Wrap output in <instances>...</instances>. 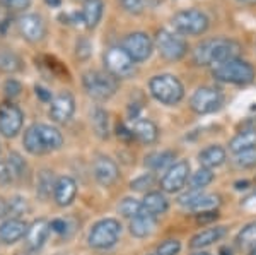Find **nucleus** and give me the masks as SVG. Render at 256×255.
<instances>
[{
    "instance_id": "nucleus-1",
    "label": "nucleus",
    "mask_w": 256,
    "mask_h": 255,
    "mask_svg": "<svg viewBox=\"0 0 256 255\" xmlns=\"http://www.w3.org/2000/svg\"><path fill=\"white\" fill-rule=\"evenodd\" d=\"M241 52V43L234 38H207L192 50V62L196 67H214L222 62L238 59Z\"/></svg>"
},
{
    "instance_id": "nucleus-2",
    "label": "nucleus",
    "mask_w": 256,
    "mask_h": 255,
    "mask_svg": "<svg viewBox=\"0 0 256 255\" xmlns=\"http://www.w3.org/2000/svg\"><path fill=\"white\" fill-rule=\"evenodd\" d=\"M22 144L24 149L34 156L48 154L52 151H58L64 146V135L53 125L32 123L24 132Z\"/></svg>"
},
{
    "instance_id": "nucleus-3",
    "label": "nucleus",
    "mask_w": 256,
    "mask_h": 255,
    "mask_svg": "<svg viewBox=\"0 0 256 255\" xmlns=\"http://www.w3.org/2000/svg\"><path fill=\"white\" fill-rule=\"evenodd\" d=\"M212 76L216 81L226 82V84L248 86L254 82L256 69L253 67V64H250L248 60H242L241 57H238V59H230L218 65H214Z\"/></svg>"
},
{
    "instance_id": "nucleus-4",
    "label": "nucleus",
    "mask_w": 256,
    "mask_h": 255,
    "mask_svg": "<svg viewBox=\"0 0 256 255\" xmlns=\"http://www.w3.org/2000/svg\"><path fill=\"white\" fill-rule=\"evenodd\" d=\"M148 91L156 101L166 106H174L184 98V86L174 74H158L150 77Z\"/></svg>"
},
{
    "instance_id": "nucleus-5",
    "label": "nucleus",
    "mask_w": 256,
    "mask_h": 255,
    "mask_svg": "<svg viewBox=\"0 0 256 255\" xmlns=\"http://www.w3.org/2000/svg\"><path fill=\"white\" fill-rule=\"evenodd\" d=\"M171 28L180 36H202L208 31L210 18L202 9H183L171 18Z\"/></svg>"
},
{
    "instance_id": "nucleus-6",
    "label": "nucleus",
    "mask_w": 256,
    "mask_h": 255,
    "mask_svg": "<svg viewBox=\"0 0 256 255\" xmlns=\"http://www.w3.org/2000/svg\"><path fill=\"white\" fill-rule=\"evenodd\" d=\"M82 86L96 101H108L118 91V79L104 71H88L82 74Z\"/></svg>"
},
{
    "instance_id": "nucleus-7",
    "label": "nucleus",
    "mask_w": 256,
    "mask_h": 255,
    "mask_svg": "<svg viewBox=\"0 0 256 255\" xmlns=\"http://www.w3.org/2000/svg\"><path fill=\"white\" fill-rule=\"evenodd\" d=\"M102 60H104L106 72H110L111 76L116 77L118 81L130 79V77H134L135 72H137V62L128 55L122 45L110 47L108 50L104 52Z\"/></svg>"
},
{
    "instance_id": "nucleus-8",
    "label": "nucleus",
    "mask_w": 256,
    "mask_h": 255,
    "mask_svg": "<svg viewBox=\"0 0 256 255\" xmlns=\"http://www.w3.org/2000/svg\"><path fill=\"white\" fill-rule=\"evenodd\" d=\"M154 47L166 62H180L188 55L190 47L178 33L169 30H159L156 33Z\"/></svg>"
},
{
    "instance_id": "nucleus-9",
    "label": "nucleus",
    "mask_w": 256,
    "mask_h": 255,
    "mask_svg": "<svg viewBox=\"0 0 256 255\" xmlns=\"http://www.w3.org/2000/svg\"><path fill=\"white\" fill-rule=\"evenodd\" d=\"M122 236V224L118 219L106 217V219L98 221L89 231V245L98 250H106L116 245V241Z\"/></svg>"
},
{
    "instance_id": "nucleus-10",
    "label": "nucleus",
    "mask_w": 256,
    "mask_h": 255,
    "mask_svg": "<svg viewBox=\"0 0 256 255\" xmlns=\"http://www.w3.org/2000/svg\"><path fill=\"white\" fill-rule=\"evenodd\" d=\"M224 105V94L212 86H202L196 88L190 96V108L196 115L216 113Z\"/></svg>"
},
{
    "instance_id": "nucleus-11",
    "label": "nucleus",
    "mask_w": 256,
    "mask_h": 255,
    "mask_svg": "<svg viewBox=\"0 0 256 255\" xmlns=\"http://www.w3.org/2000/svg\"><path fill=\"white\" fill-rule=\"evenodd\" d=\"M122 47L125 48L128 55L132 57L137 64L140 62H146L152 57L156 47H154V40L144 31H134L128 33L125 38L122 40Z\"/></svg>"
},
{
    "instance_id": "nucleus-12",
    "label": "nucleus",
    "mask_w": 256,
    "mask_h": 255,
    "mask_svg": "<svg viewBox=\"0 0 256 255\" xmlns=\"http://www.w3.org/2000/svg\"><path fill=\"white\" fill-rule=\"evenodd\" d=\"M190 175H192V168L186 159L172 163L160 178V190L166 194H176V192L183 190L190 180Z\"/></svg>"
},
{
    "instance_id": "nucleus-13",
    "label": "nucleus",
    "mask_w": 256,
    "mask_h": 255,
    "mask_svg": "<svg viewBox=\"0 0 256 255\" xmlns=\"http://www.w3.org/2000/svg\"><path fill=\"white\" fill-rule=\"evenodd\" d=\"M24 123V115L20 108L12 101L0 103V134L7 139L16 137Z\"/></svg>"
},
{
    "instance_id": "nucleus-14",
    "label": "nucleus",
    "mask_w": 256,
    "mask_h": 255,
    "mask_svg": "<svg viewBox=\"0 0 256 255\" xmlns=\"http://www.w3.org/2000/svg\"><path fill=\"white\" fill-rule=\"evenodd\" d=\"M18 31L28 43H40L46 36V23L38 14H22L18 18Z\"/></svg>"
},
{
    "instance_id": "nucleus-15",
    "label": "nucleus",
    "mask_w": 256,
    "mask_h": 255,
    "mask_svg": "<svg viewBox=\"0 0 256 255\" xmlns=\"http://www.w3.org/2000/svg\"><path fill=\"white\" fill-rule=\"evenodd\" d=\"M178 204L188 211H210L218 204V195L207 194L204 190H188L186 194L178 197Z\"/></svg>"
},
{
    "instance_id": "nucleus-16",
    "label": "nucleus",
    "mask_w": 256,
    "mask_h": 255,
    "mask_svg": "<svg viewBox=\"0 0 256 255\" xmlns=\"http://www.w3.org/2000/svg\"><path fill=\"white\" fill-rule=\"evenodd\" d=\"M76 112V98L70 91H60L50 101V117L56 123H67Z\"/></svg>"
},
{
    "instance_id": "nucleus-17",
    "label": "nucleus",
    "mask_w": 256,
    "mask_h": 255,
    "mask_svg": "<svg viewBox=\"0 0 256 255\" xmlns=\"http://www.w3.org/2000/svg\"><path fill=\"white\" fill-rule=\"evenodd\" d=\"M92 175L96 182L102 187H111L120 176V168L114 159L108 156H98L92 163Z\"/></svg>"
},
{
    "instance_id": "nucleus-18",
    "label": "nucleus",
    "mask_w": 256,
    "mask_h": 255,
    "mask_svg": "<svg viewBox=\"0 0 256 255\" xmlns=\"http://www.w3.org/2000/svg\"><path fill=\"white\" fill-rule=\"evenodd\" d=\"M50 223L46 219H36L32 221L31 226L28 228V233H26V250L31 253L38 252V250H41V246L44 245V241H46V238L50 235Z\"/></svg>"
},
{
    "instance_id": "nucleus-19",
    "label": "nucleus",
    "mask_w": 256,
    "mask_h": 255,
    "mask_svg": "<svg viewBox=\"0 0 256 255\" xmlns=\"http://www.w3.org/2000/svg\"><path fill=\"white\" fill-rule=\"evenodd\" d=\"M28 228L30 226L26 224L24 219H19V217H9L6 219L2 224H0V241L6 245H12L16 241L22 240L28 233Z\"/></svg>"
},
{
    "instance_id": "nucleus-20",
    "label": "nucleus",
    "mask_w": 256,
    "mask_h": 255,
    "mask_svg": "<svg viewBox=\"0 0 256 255\" xmlns=\"http://www.w3.org/2000/svg\"><path fill=\"white\" fill-rule=\"evenodd\" d=\"M130 130L134 137L142 144H154L159 137V129L152 120L142 117H134L130 123Z\"/></svg>"
},
{
    "instance_id": "nucleus-21",
    "label": "nucleus",
    "mask_w": 256,
    "mask_h": 255,
    "mask_svg": "<svg viewBox=\"0 0 256 255\" xmlns=\"http://www.w3.org/2000/svg\"><path fill=\"white\" fill-rule=\"evenodd\" d=\"M77 195V183L72 176H60L56 178L55 188H53V200L60 207H67L74 202Z\"/></svg>"
},
{
    "instance_id": "nucleus-22",
    "label": "nucleus",
    "mask_w": 256,
    "mask_h": 255,
    "mask_svg": "<svg viewBox=\"0 0 256 255\" xmlns=\"http://www.w3.org/2000/svg\"><path fill=\"white\" fill-rule=\"evenodd\" d=\"M227 229L226 226H210V228H205L202 231H198L196 235L192 236L190 240V248L193 250H202L205 246H210L217 241H220L222 238L226 236Z\"/></svg>"
},
{
    "instance_id": "nucleus-23",
    "label": "nucleus",
    "mask_w": 256,
    "mask_h": 255,
    "mask_svg": "<svg viewBox=\"0 0 256 255\" xmlns=\"http://www.w3.org/2000/svg\"><path fill=\"white\" fill-rule=\"evenodd\" d=\"M102 12H104V2L102 0H84L80 11V21L88 30H94L101 23Z\"/></svg>"
},
{
    "instance_id": "nucleus-24",
    "label": "nucleus",
    "mask_w": 256,
    "mask_h": 255,
    "mask_svg": "<svg viewBox=\"0 0 256 255\" xmlns=\"http://www.w3.org/2000/svg\"><path fill=\"white\" fill-rule=\"evenodd\" d=\"M227 159V153L222 146L218 144H210L205 149H202L198 153V163L204 168H208V170H214V168H218L226 163Z\"/></svg>"
},
{
    "instance_id": "nucleus-25",
    "label": "nucleus",
    "mask_w": 256,
    "mask_h": 255,
    "mask_svg": "<svg viewBox=\"0 0 256 255\" xmlns=\"http://www.w3.org/2000/svg\"><path fill=\"white\" fill-rule=\"evenodd\" d=\"M168 209H169V202L162 192H147L146 197L142 199V211L146 214L158 217L160 214H164Z\"/></svg>"
},
{
    "instance_id": "nucleus-26",
    "label": "nucleus",
    "mask_w": 256,
    "mask_h": 255,
    "mask_svg": "<svg viewBox=\"0 0 256 255\" xmlns=\"http://www.w3.org/2000/svg\"><path fill=\"white\" fill-rule=\"evenodd\" d=\"M156 228V217L150 214H142L135 216L134 219H130V235L135 238H146L148 235H152Z\"/></svg>"
},
{
    "instance_id": "nucleus-27",
    "label": "nucleus",
    "mask_w": 256,
    "mask_h": 255,
    "mask_svg": "<svg viewBox=\"0 0 256 255\" xmlns=\"http://www.w3.org/2000/svg\"><path fill=\"white\" fill-rule=\"evenodd\" d=\"M251 147H256V129H244L229 141V151L232 154L251 149Z\"/></svg>"
},
{
    "instance_id": "nucleus-28",
    "label": "nucleus",
    "mask_w": 256,
    "mask_h": 255,
    "mask_svg": "<svg viewBox=\"0 0 256 255\" xmlns=\"http://www.w3.org/2000/svg\"><path fill=\"white\" fill-rule=\"evenodd\" d=\"M90 123H92V130L99 139H108L110 137V115L104 108L96 106L90 112Z\"/></svg>"
},
{
    "instance_id": "nucleus-29",
    "label": "nucleus",
    "mask_w": 256,
    "mask_h": 255,
    "mask_svg": "<svg viewBox=\"0 0 256 255\" xmlns=\"http://www.w3.org/2000/svg\"><path fill=\"white\" fill-rule=\"evenodd\" d=\"M22 69V60L18 53H14L9 48L0 50V72L4 74H16Z\"/></svg>"
},
{
    "instance_id": "nucleus-30",
    "label": "nucleus",
    "mask_w": 256,
    "mask_h": 255,
    "mask_svg": "<svg viewBox=\"0 0 256 255\" xmlns=\"http://www.w3.org/2000/svg\"><path fill=\"white\" fill-rule=\"evenodd\" d=\"M172 163H174V153L172 151H158V153H152L146 158V166L156 171L169 168Z\"/></svg>"
},
{
    "instance_id": "nucleus-31",
    "label": "nucleus",
    "mask_w": 256,
    "mask_h": 255,
    "mask_svg": "<svg viewBox=\"0 0 256 255\" xmlns=\"http://www.w3.org/2000/svg\"><path fill=\"white\" fill-rule=\"evenodd\" d=\"M214 178H216V175L212 173V170L202 166L200 170H196L195 173L190 175L188 187L190 190H204L205 187H208L214 182Z\"/></svg>"
},
{
    "instance_id": "nucleus-32",
    "label": "nucleus",
    "mask_w": 256,
    "mask_h": 255,
    "mask_svg": "<svg viewBox=\"0 0 256 255\" xmlns=\"http://www.w3.org/2000/svg\"><path fill=\"white\" fill-rule=\"evenodd\" d=\"M55 183H56V180H55V176H53V171L41 170L38 173V187H36V194H38L43 200H46L48 197L53 194Z\"/></svg>"
},
{
    "instance_id": "nucleus-33",
    "label": "nucleus",
    "mask_w": 256,
    "mask_h": 255,
    "mask_svg": "<svg viewBox=\"0 0 256 255\" xmlns=\"http://www.w3.org/2000/svg\"><path fill=\"white\" fill-rule=\"evenodd\" d=\"M7 161H9V166L12 170V175H14L16 182H24V180L30 178V166H28V163L20 158V154L10 153L9 158H7Z\"/></svg>"
},
{
    "instance_id": "nucleus-34",
    "label": "nucleus",
    "mask_w": 256,
    "mask_h": 255,
    "mask_svg": "<svg viewBox=\"0 0 256 255\" xmlns=\"http://www.w3.org/2000/svg\"><path fill=\"white\" fill-rule=\"evenodd\" d=\"M236 243L241 246V248H253L256 246V221L253 223H248L246 226H242L239 229L238 236H236Z\"/></svg>"
},
{
    "instance_id": "nucleus-35",
    "label": "nucleus",
    "mask_w": 256,
    "mask_h": 255,
    "mask_svg": "<svg viewBox=\"0 0 256 255\" xmlns=\"http://www.w3.org/2000/svg\"><path fill=\"white\" fill-rule=\"evenodd\" d=\"M118 211L123 217H128V219H134L135 216H138L144 212L142 211V202L137 199H134V197H126V199H123L118 205Z\"/></svg>"
},
{
    "instance_id": "nucleus-36",
    "label": "nucleus",
    "mask_w": 256,
    "mask_h": 255,
    "mask_svg": "<svg viewBox=\"0 0 256 255\" xmlns=\"http://www.w3.org/2000/svg\"><path fill=\"white\" fill-rule=\"evenodd\" d=\"M234 163H236L238 168H242V170H250V168L256 166V147H251V149L241 151V153L234 154Z\"/></svg>"
},
{
    "instance_id": "nucleus-37",
    "label": "nucleus",
    "mask_w": 256,
    "mask_h": 255,
    "mask_svg": "<svg viewBox=\"0 0 256 255\" xmlns=\"http://www.w3.org/2000/svg\"><path fill=\"white\" fill-rule=\"evenodd\" d=\"M30 211V205H28V200L24 197H12L9 200V214H12L14 217H19L24 214V212Z\"/></svg>"
},
{
    "instance_id": "nucleus-38",
    "label": "nucleus",
    "mask_w": 256,
    "mask_h": 255,
    "mask_svg": "<svg viewBox=\"0 0 256 255\" xmlns=\"http://www.w3.org/2000/svg\"><path fill=\"white\" fill-rule=\"evenodd\" d=\"M180 252H181V241L174 240V238L164 240L162 243L158 246V250H156L158 255H178Z\"/></svg>"
},
{
    "instance_id": "nucleus-39",
    "label": "nucleus",
    "mask_w": 256,
    "mask_h": 255,
    "mask_svg": "<svg viewBox=\"0 0 256 255\" xmlns=\"http://www.w3.org/2000/svg\"><path fill=\"white\" fill-rule=\"evenodd\" d=\"M152 185H154V175L144 173V175L137 176L135 180H132L130 188L132 190H137V192H144V190H148Z\"/></svg>"
},
{
    "instance_id": "nucleus-40",
    "label": "nucleus",
    "mask_w": 256,
    "mask_h": 255,
    "mask_svg": "<svg viewBox=\"0 0 256 255\" xmlns=\"http://www.w3.org/2000/svg\"><path fill=\"white\" fill-rule=\"evenodd\" d=\"M118 2L123 11L134 16L142 14L144 9H146V0H118Z\"/></svg>"
},
{
    "instance_id": "nucleus-41",
    "label": "nucleus",
    "mask_w": 256,
    "mask_h": 255,
    "mask_svg": "<svg viewBox=\"0 0 256 255\" xmlns=\"http://www.w3.org/2000/svg\"><path fill=\"white\" fill-rule=\"evenodd\" d=\"M92 53V45L89 43V40L80 38L77 41V47H76V57L79 60H88Z\"/></svg>"
},
{
    "instance_id": "nucleus-42",
    "label": "nucleus",
    "mask_w": 256,
    "mask_h": 255,
    "mask_svg": "<svg viewBox=\"0 0 256 255\" xmlns=\"http://www.w3.org/2000/svg\"><path fill=\"white\" fill-rule=\"evenodd\" d=\"M20 91H22V84H20L19 81H16V79H7L6 82H4V93H6V96L7 98H18Z\"/></svg>"
},
{
    "instance_id": "nucleus-43",
    "label": "nucleus",
    "mask_w": 256,
    "mask_h": 255,
    "mask_svg": "<svg viewBox=\"0 0 256 255\" xmlns=\"http://www.w3.org/2000/svg\"><path fill=\"white\" fill-rule=\"evenodd\" d=\"M12 182H16V180L9 166V161H0V185L7 187V185H10Z\"/></svg>"
},
{
    "instance_id": "nucleus-44",
    "label": "nucleus",
    "mask_w": 256,
    "mask_h": 255,
    "mask_svg": "<svg viewBox=\"0 0 256 255\" xmlns=\"http://www.w3.org/2000/svg\"><path fill=\"white\" fill-rule=\"evenodd\" d=\"M4 7L10 11H26L30 9L32 0H0Z\"/></svg>"
},
{
    "instance_id": "nucleus-45",
    "label": "nucleus",
    "mask_w": 256,
    "mask_h": 255,
    "mask_svg": "<svg viewBox=\"0 0 256 255\" xmlns=\"http://www.w3.org/2000/svg\"><path fill=\"white\" fill-rule=\"evenodd\" d=\"M50 228H52V231L58 233V235H65V231H67V221L53 219L52 223H50Z\"/></svg>"
},
{
    "instance_id": "nucleus-46",
    "label": "nucleus",
    "mask_w": 256,
    "mask_h": 255,
    "mask_svg": "<svg viewBox=\"0 0 256 255\" xmlns=\"http://www.w3.org/2000/svg\"><path fill=\"white\" fill-rule=\"evenodd\" d=\"M217 216H218V212L217 211H202L200 214L196 216V221L198 223H208V221H214V219H217Z\"/></svg>"
},
{
    "instance_id": "nucleus-47",
    "label": "nucleus",
    "mask_w": 256,
    "mask_h": 255,
    "mask_svg": "<svg viewBox=\"0 0 256 255\" xmlns=\"http://www.w3.org/2000/svg\"><path fill=\"white\" fill-rule=\"evenodd\" d=\"M116 135L122 139H125V141H130V139H135L134 134H132L130 127H126L125 123H120V125L116 127Z\"/></svg>"
},
{
    "instance_id": "nucleus-48",
    "label": "nucleus",
    "mask_w": 256,
    "mask_h": 255,
    "mask_svg": "<svg viewBox=\"0 0 256 255\" xmlns=\"http://www.w3.org/2000/svg\"><path fill=\"white\" fill-rule=\"evenodd\" d=\"M34 93L41 101H52L53 100L52 93H50L46 88H43V86H34Z\"/></svg>"
},
{
    "instance_id": "nucleus-49",
    "label": "nucleus",
    "mask_w": 256,
    "mask_h": 255,
    "mask_svg": "<svg viewBox=\"0 0 256 255\" xmlns=\"http://www.w3.org/2000/svg\"><path fill=\"white\" fill-rule=\"evenodd\" d=\"M9 214V202L7 200H4L2 197H0V217L7 216Z\"/></svg>"
},
{
    "instance_id": "nucleus-50",
    "label": "nucleus",
    "mask_w": 256,
    "mask_h": 255,
    "mask_svg": "<svg viewBox=\"0 0 256 255\" xmlns=\"http://www.w3.org/2000/svg\"><path fill=\"white\" fill-rule=\"evenodd\" d=\"M60 2H62V0H46V4H48V6H52V7H58Z\"/></svg>"
},
{
    "instance_id": "nucleus-51",
    "label": "nucleus",
    "mask_w": 256,
    "mask_h": 255,
    "mask_svg": "<svg viewBox=\"0 0 256 255\" xmlns=\"http://www.w3.org/2000/svg\"><path fill=\"white\" fill-rule=\"evenodd\" d=\"M238 2H241V4H248V6H254L256 0H238Z\"/></svg>"
},
{
    "instance_id": "nucleus-52",
    "label": "nucleus",
    "mask_w": 256,
    "mask_h": 255,
    "mask_svg": "<svg viewBox=\"0 0 256 255\" xmlns=\"http://www.w3.org/2000/svg\"><path fill=\"white\" fill-rule=\"evenodd\" d=\"M250 255H256V246H253V248H251V252H250Z\"/></svg>"
},
{
    "instance_id": "nucleus-53",
    "label": "nucleus",
    "mask_w": 256,
    "mask_h": 255,
    "mask_svg": "<svg viewBox=\"0 0 256 255\" xmlns=\"http://www.w3.org/2000/svg\"><path fill=\"white\" fill-rule=\"evenodd\" d=\"M193 255H210V253H207V252H198V253H193Z\"/></svg>"
},
{
    "instance_id": "nucleus-54",
    "label": "nucleus",
    "mask_w": 256,
    "mask_h": 255,
    "mask_svg": "<svg viewBox=\"0 0 256 255\" xmlns=\"http://www.w3.org/2000/svg\"><path fill=\"white\" fill-rule=\"evenodd\" d=\"M147 255H158V253H147Z\"/></svg>"
},
{
    "instance_id": "nucleus-55",
    "label": "nucleus",
    "mask_w": 256,
    "mask_h": 255,
    "mask_svg": "<svg viewBox=\"0 0 256 255\" xmlns=\"http://www.w3.org/2000/svg\"><path fill=\"white\" fill-rule=\"evenodd\" d=\"M254 48H256V43H254Z\"/></svg>"
}]
</instances>
